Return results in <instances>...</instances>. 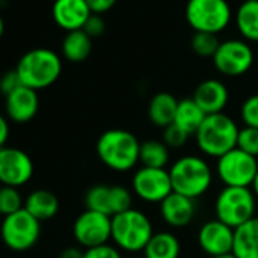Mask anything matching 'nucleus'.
Listing matches in <instances>:
<instances>
[{
  "label": "nucleus",
  "instance_id": "28",
  "mask_svg": "<svg viewBox=\"0 0 258 258\" xmlns=\"http://www.w3.org/2000/svg\"><path fill=\"white\" fill-rule=\"evenodd\" d=\"M191 50L202 58H213L220 46V41L216 34L208 32H195L190 41Z\"/></svg>",
  "mask_w": 258,
  "mask_h": 258
},
{
  "label": "nucleus",
  "instance_id": "30",
  "mask_svg": "<svg viewBox=\"0 0 258 258\" xmlns=\"http://www.w3.org/2000/svg\"><path fill=\"white\" fill-rule=\"evenodd\" d=\"M133 208V193L123 185H111V210L112 216Z\"/></svg>",
  "mask_w": 258,
  "mask_h": 258
},
{
  "label": "nucleus",
  "instance_id": "3",
  "mask_svg": "<svg viewBox=\"0 0 258 258\" xmlns=\"http://www.w3.org/2000/svg\"><path fill=\"white\" fill-rule=\"evenodd\" d=\"M238 131L237 123L229 115L219 112L205 117L195 137L201 152L211 158H220L237 148Z\"/></svg>",
  "mask_w": 258,
  "mask_h": 258
},
{
  "label": "nucleus",
  "instance_id": "39",
  "mask_svg": "<svg viewBox=\"0 0 258 258\" xmlns=\"http://www.w3.org/2000/svg\"><path fill=\"white\" fill-rule=\"evenodd\" d=\"M59 258H84V250H81L76 246H70L61 252Z\"/></svg>",
  "mask_w": 258,
  "mask_h": 258
},
{
  "label": "nucleus",
  "instance_id": "29",
  "mask_svg": "<svg viewBox=\"0 0 258 258\" xmlns=\"http://www.w3.org/2000/svg\"><path fill=\"white\" fill-rule=\"evenodd\" d=\"M25 208V201L16 187L2 185L0 187V214L4 217L11 216Z\"/></svg>",
  "mask_w": 258,
  "mask_h": 258
},
{
  "label": "nucleus",
  "instance_id": "34",
  "mask_svg": "<svg viewBox=\"0 0 258 258\" xmlns=\"http://www.w3.org/2000/svg\"><path fill=\"white\" fill-rule=\"evenodd\" d=\"M22 81H20V76L17 73V70H10L7 73H4L0 76V93H2L5 97L10 96L11 93H14L16 90H19L22 87Z\"/></svg>",
  "mask_w": 258,
  "mask_h": 258
},
{
  "label": "nucleus",
  "instance_id": "13",
  "mask_svg": "<svg viewBox=\"0 0 258 258\" xmlns=\"http://www.w3.org/2000/svg\"><path fill=\"white\" fill-rule=\"evenodd\" d=\"M34 176L32 158L19 148L0 149V182L8 187H22Z\"/></svg>",
  "mask_w": 258,
  "mask_h": 258
},
{
  "label": "nucleus",
  "instance_id": "43",
  "mask_svg": "<svg viewBox=\"0 0 258 258\" xmlns=\"http://www.w3.org/2000/svg\"><path fill=\"white\" fill-rule=\"evenodd\" d=\"M252 2H258V0H252Z\"/></svg>",
  "mask_w": 258,
  "mask_h": 258
},
{
  "label": "nucleus",
  "instance_id": "21",
  "mask_svg": "<svg viewBox=\"0 0 258 258\" xmlns=\"http://www.w3.org/2000/svg\"><path fill=\"white\" fill-rule=\"evenodd\" d=\"M25 210L29 211L37 220L46 222L56 216L59 210V201L56 195L49 190H34L25 199Z\"/></svg>",
  "mask_w": 258,
  "mask_h": 258
},
{
  "label": "nucleus",
  "instance_id": "8",
  "mask_svg": "<svg viewBox=\"0 0 258 258\" xmlns=\"http://www.w3.org/2000/svg\"><path fill=\"white\" fill-rule=\"evenodd\" d=\"M40 234L41 222L25 208L4 217L2 226H0V237L5 246L16 252H25L34 247L40 238Z\"/></svg>",
  "mask_w": 258,
  "mask_h": 258
},
{
  "label": "nucleus",
  "instance_id": "7",
  "mask_svg": "<svg viewBox=\"0 0 258 258\" xmlns=\"http://www.w3.org/2000/svg\"><path fill=\"white\" fill-rule=\"evenodd\" d=\"M232 13L226 0H188L185 19L195 32L219 34L231 22Z\"/></svg>",
  "mask_w": 258,
  "mask_h": 258
},
{
  "label": "nucleus",
  "instance_id": "40",
  "mask_svg": "<svg viewBox=\"0 0 258 258\" xmlns=\"http://www.w3.org/2000/svg\"><path fill=\"white\" fill-rule=\"evenodd\" d=\"M250 190L253 191L255 198L258 199V172H256V175H255V179H253V182H252V185H250Z\"/></svg>",
  "mask_w": 258,
  "mask_h": 258
},
{
  "label": "nucleus",
  "instance_id": "31",
  "mask_svg": "<svg viewBox=\"0 0 258 258\" xmlns=\"http://www.w3.org/2000/svg\"><path fill=\"white\" fill-rule=\"evenodd\" d=\"M237 148L256 158L258 157V129L250 127V126L241 127L238 131Z\"/></svg>",
  "mask_w": 258,
  "mask_h": 258
},
{
  "label": "nucleus",
  "instance_id": "12",
  "mask_svg": "<svg viewBox=\"0 0 258 258\" xmlns=\"http://www.w3.org/2000/svg\"><path fill=\"white\" fill-rule=\"evenodd\" d=\"M73 237L85 249L106 244L111 240V217L97 211L85 210L73 223Z\"/></svg>",
  "mask_w": 258,
  "mask_h": 258
},
{
  "label": "nucleus",
  "instance_id": "4",
  "mask_svg": "<svg viewBox=\"0 0 258 258\" xmlns=\"http://www.w3.org/2000/svg\"><path fill=\"white\" fill-rule=\"evenodd\" d=\"M154 235L151 219L140 210L131 208L111 217V240L126 252L145 250Z\"/></svg>",
  "mask_w": 258,
  "mask_h": 258
},
{
  "label": "nucleus",
  "instance_id": "17",
  "mask_svg": "<svg viewBox=\"0 0 258 258\" xmlns=\"http://www.w3.org/2000/svg\"><path fill=\"white\" fill-rule=\"evenodd\" d=\"M160 213L163 220L172 228H184L190 225L196 216V204L195 199L182 196L179 193L172 191L161 204Z\"/></svg>",
  "mask_w": 258,
  "mask_h": 258
},
{
  "label": "nucleus",
  "instance_id": "14",
  "mask_svg": "<svg viewBox=\"0 0 258 258\" xmlns=\"http://www.w3.org/2000/svg\"><path fill=\"white\" fill-rule=\"evenodd\" d=\"M198 243L210 256L231 253L234 244V229L217 219L208 220L199 228Z\"/></svg>",
  "mask_w": 258,
  "mask_h": 258
},
{
  "label": "nucleus",
  "instance_id": "2",
  "mask_svg": "<svg viewBox=\"0 0 258 258\" xmlns=\"http://www.w3.org/2000/svg\"><path fill=\"white\" fill-rule=\"evenodd\" d=\"M25 87L35 91L53 85L62 72V62L56 52L44 47L26 52L16 67Z\"/></svg>",
  "mask_w": 258,
  "mask_h": 258
},
{
  "label": "nucleus",
  "instance_id": "11",
  "mask_svg": "<svg viewBox=\"0 0 258 258\" xmlns=\"http://www.w3.org/2000/svg\"><path fill=\"white\" fill-rule=\"evenodd\" d=\"M133 191L148 204H161L173 191L169 170L142 166L133 176Z\"/></svg>",
  "mask_w": 258,
  "mask_h": 258
},
{
  "label": "nucleus",
  "instance_id": "25",
  "mask_svg": "<svg viewBox=\"0 0 258 258\" xmlns=\"http://www.w3.org/2000/svg\"><path fill=\"white\" fill-rule=\"evenodd\" d=\"M235 25L244 40L258 43V2L244 0L235 13Z\"/></svg>",
  "mask_w": 258,
  "mask_h": 258
},
{
  "label": "nucleus",
  "instance_id": "24",
  "mask_svg": "<svg viewBox=\"0 0 258 258\" xmlns=\"http://www.w3.org/2000/svg\"><path fill=\"white\" fill-rule=\"evenodd\" d=\"M93 38H90L82 29L67 32V35L62 40L61 50L62 56L70 62H82L85 61L93 49Z\"/></svg>",
  "mask_w": 258,
  "mask_h": 258
},
{
  "label": "nucleus",
  "instance_id": "19",
  "mask_svg": "<svg viewBox=\"0 0 258 258\" xmlns=\"http://www.w3.org/2000/svg\"><path fill=\"white\" fill-rule=\"evenodd\" d=\"M232 255L235 258H258V217L234 229Z\"/></svg>",
  "mask_w": 258,
  "mask_h": 258
},
{
  "label": "nucleus",
  "instance_id": "5",
  "mask_svg": "<svg viewBox=\"0 0 258 258\" xmlns=\"http://www.w3.org/2000/svg\"><path fill=\"white\" fill-rule=\"evenodd\" d=\"M172 188L175 193L198 199L208 191L213 182V170L207 160L196 155H185L178 158L170 170Z\"/></svg>",
  "mask_w": 258,
  "mask_h": 258
},
{
  "label": "nucleus",
  "instance_id": "32",
  "mask_svg": "<svg viewBox=\"0 0 258 258\" xmlns=\"http://www.w3.org/2000/svg\"><path fill=\"white\" fill-rule=\"evenodd\" d=\"M188 134L184 131V129H181L178 124L172 123L169 124L167 127H164V136H163V142L166 143V146L170 149H179L182 148L187 140H188Z\"/></svg>",
  "mask_w": 258,
  "mask_h": 258
},
{
  "label": "nucleus",
  "instance_id": "33",
  "mask_svg": "<svg viewBox=\"0 0 258 258\" xmlns=\"http://www.w3.org/2000/svg\"><path fill=\"white\" fill-rule=\"evenodd\" d=\"M240 115H241L244 126L258 129V94H252L243 102Z\"/></svg>",
  "mask_w": 258,
  "mask_h": 258
},
{
  "label": "nucleus",
  "instance_id": "38",
  "mask_svg": "<svg viewBox=\"0 0 258 258\" xmlns=\"http://www.w3.org/2000/svg\"><path fill=\"white\" fill-rule=\"evenodd\" d=\"M10 137V123L5 115L0 114V149L7 146Z\"/></svg>",
  "mask_w": 258,
  "mask_h": 258
},
{
  "label": "nucleus",
  "instance_id": "16",
  "mask_svg": "<svg viewBox=\"0 0 258 258\" xmlns=\"http://www.w3.org/2000/svg\"><path fill=\"white\" fill-rule=\"evenodd\" d=\"M40 108L38 91L22 85L19 90L5 97V111L11 121L28 123L31 121Z\"/></svg>",
  "mask_w": 258,
  "mask_h": 258
},
{
  "label": "nucleus",
  "instance_id": "20",
  "mask_svg": "<svg viewBox=\"0 0 258 258\" xmlns=\"http://www.w3.org/2000/svg\"><path fill=\"white\" fill-rule=\"evenodd\" d=\"M178 103L179 100L173 94L166 93V91L157 93L151 99L149 106H148V115L152 124L157 127H163V129L172 124L175 121Z\"/></svg>",
  "mask_w": 258,
  "mask_h": 258
},
{
  "label": "nucleus",
  "instance_id": "37",
  "mask_svg": "<svg viewBox=\"0 0 258 258\" xmlns=\"http://www.w3.org/2000/svg\"><path fill=\"white\" fill-rule=\"evenodd\" d=\"M85 2L93 14L102 16L103 13H108L115 5L117 0H85Z\"/></svg>",
  "mask_w": 258,
  "mask_h": 258
},
{
  "label": "nucleus",
  "instance_id": "9",
  "mask_svg": "<svg viewBox=\"0 0 258 258\" xmlns=\"http://www.w3.org/2000/svg\"><path fill=\"white\" fill-rule=\"evenodd\" d=\"M216 172L225 187H250L258 172V161L235 148L217 158Z\"/></svg>",
  "mask_w": 258,
  "mask_h": 258
},
{
  "label": "nucleus",
  "instance_id": "42",
  "mask_svg": "<svg viewBox=\"0 0 258 258\" xmlns=\"http://www.w3.org/2000/svg\"><path fill=\"white\" fill-rule=\"evenodd\" d=\"M211 258H235V256L231 252V253H225V255H219V256H211Z\"/></svg>",
  "mask_w": 258,
  "mask_h": 258
},
{
  "label": "nucleus",
  "instance_id": "36",
  "mask_svg": "<svg viewBox=\"0 0 258 258\" xmlns=\"http://www.w3.org/2000/svg\"><path fill=\"white\" fill-rule=\"evenodd\" d=\"M82 31H84L90 38H96V37H100V35L105 34L106 25H105L102 16H99V14H91L90 19L87 20V23L84 25Z\"/></svg>",
  "mask_w": 258,
  "mask_h": 258
},
{
  "label": "nucleus",
  "instance_id": "10",
  "mask_svg": "<svg viewBox=\"0 0 258 258\" xmlns=\"http://www.w3.org/2000/svg\"><path fill=\"white\" fill-rule=\"evenodd\" d=\"M213 64L225 76H241L252 67L253 52L243 40H226L220 43L213 56Z\"/></svg>",
  "mask_w": 258,
  "mask_h": 258
},
{
  "label": "nucleus",
  "instance_id": "41",
  "mask_svg": "<svg viewBox=\"0 0 258 258\" xmlns=\"http://www.w3.org/2000/svg\"><path fill=\"white\" fill-rule=\"evenodd\" d=\"M4 32H5V22H4L2 16H0V38H2Z\"/></svg>",
  "mask_w": 258,
  "mask_h": 258
},
{
  "label": "nucleus",
  "instance_id": "15",
  "mask_svg": "<svg viewBox=\"0 0 258 258\" xmlns=\"http://www.w3.org/2000/svg\"><path fill=\"white\" fill-rule=\"evenodd\" d=\"M91 14L85 0H55L52 7L55 23L67 32L82 29Z\"/></svg>",
  "mask_w": 258,
  "mask_h": 258
},
{
  "label": "nucleus",
  "instance_id": "18",
  "mask_svg": "<svg viewBox=\"0 0 258 258\" xmlns=\"http://www.w3.org/2000/svg\"><path fill=\"white\" fill-rule=\"evenodd\" d=\"M228 99L229 93L226 85L217 79L202 81L193 93V100L207 115L222 112L228 103Z\"/></svg>",
  "mask_w": 258,
  "mask_h": 258
},
{
  "label": "nucleus",
  "instance_id": "23",
  "mask_svg": "<svg viewBox=\"0 0 258 258\" xmlns=\"http://www.w3.org/2000/svg\"><path fill=\"white\" fill-rule=\"evenodd\" d=\"M205 117L207 114L193 100V97H187V99L179 100L173 123L178 124L181 129H184L188 136H195L196 131L201 127V124L204 123Z\"/></svg>",
  "mask_w": 258,
  "mask_h": 258
},
{
  "label": "nucleus",
  "instance_id": "26",
  "mask_svg": "<svg viewBox=\"0 0 258 258\" xmlns=\"http://www.w3.org/2000/svg\"><path fill=\"white\" fill-rule=\"evenodd\" d=\"M170 160V151L164 142L148 140L140 146V163L143 167L166 169Z\"/></svg>",
  "mask_w": 258,
  "mask_h": 258
},
{
  "label": "nucleus",
  "instance_id": "35",
  "mask_svg": "<svg viewBox=\"0 0 258 258\" xmlns=\"http://www.w3.org/2000/svg\"><path fill=\"white\" fill-rule=\"evenodd\" d=\"M84 258H121V255L115 246H111L109 243H106V244L85 249Z\"/></svg>",
  "mask_w": 258,
  "mask_h": 258
},
{
  "label": "nucleus",
  "instance_id": "6",
  "mask_svg": "<svg viewBox=\"0 0 258 258\" xmlns=\"http://www.w3.org/2000/svg\"><path fill=\"white\" fill-rule=\"evenodd\" d=\"M255 208L256 198L250 187H223L214 202L216 219L232 229L253 219Z\"/></svg>",
  "mask_w": 258,
  "mask_h": 258
},
{
  "label": "nucleus",
  "instance_id": "22",
  "mask_svg": "<svg viewBox=\"0 0 258 258\" xmlns=\"http://www.w3.org/2000/svg\"><path fill=\"white\" fill-rule=\"evenodd\" d=\"M143 252L145 258H179L181 243L175 234L160 231L154 232Z\"/></svg>",
  "mask_w": 258,
  "mask_h": 258
},
{
  "label": "nucleus",
  "instance_id": "27",
  "mask_svg": "<svg viewBox=\"0 0 258 258\" xmlns=\"http://www.w3.org/2000/svg\"><path fill=\"white\" fill-rule=\"evenodd\" d=\"M87 210L97 211L102 214H106L112 217V210H111V185L105 184H97L93 185L87 190L85 198H84Z\"/></svg>",
  "mask_w": 258,
  "mask_h": 258
},
{
  "label": "nucleus",
  "instance_id": "1",
  "mask_svg": "<svg viewBox=\"0 0 258 258\" xmlns=\"http://www.w3.org/2000/svg\"><path fill=\"white\" fill-rule=\"evenodd\" d=\"M139 139L126 129H108L96 143V152L99 160L114 172L133 170L140 163Z\"/></svg>",
  "mask_w": 258,
  "mask_h": 258
}]
</instances>
